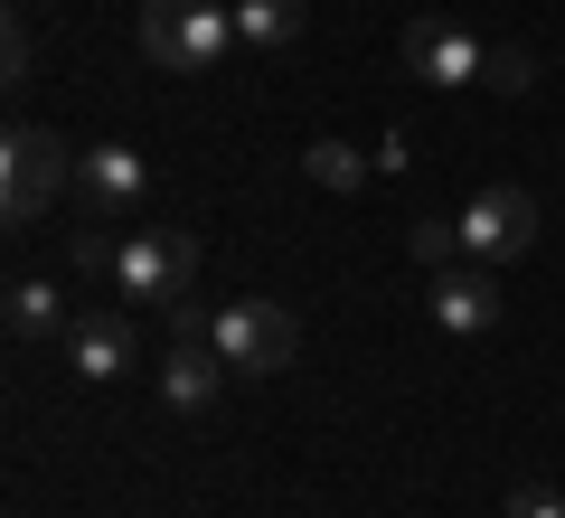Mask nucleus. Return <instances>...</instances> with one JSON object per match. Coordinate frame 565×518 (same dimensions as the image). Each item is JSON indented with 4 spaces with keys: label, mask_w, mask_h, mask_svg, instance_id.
Returning <instances> with one entry per match:
<instances>
[{
    "label": "nucleus",
    "mask_w": 565,
    "mask_h": 518,
    "mask_svg": "<svg viewBox=\"0 0 565 518\" xmlns=\"http://www.w3.org/2000/svg\"><path fill=\"white\" fill-rule=\"evenodd\" d=\"M236 47V0H141V57L170 76H217Z\"/></svg>",
    "instance_id": "nucleus-1"
},
{
    "label": "nucleus",
    "mask_w": 565,
    "mask_h": 518,
    "mask_svg": "<svg viewBox=\"0 0 565 518\" xmlns=\"http://www.w3.org/2000/svg\"><path fill=\"white\" fill-rule=\"evenodd\" d=\"M76 189V141H57L47 123H10V141H0V208L10 218H47V208Z\"/></svg>",
    "instance_id": "nucleus-2"
},
{
    "label": "nucleus",
    "mask_w": 565,
    "mask_h": 518,
    "mask_svg": "<svg viewBox=\"0 0 565 518\" xmlns=\"http://www.w3.org/2000/svg\"><path fill=\"white\" fill-rule=\"evenodd\" d=\"M114 283L122 302H161V311H180L189 283H199V236H180V226H132L114 255Z\"/></svg>",
    "instance_id": "nucleus-3"
},
{
    "label": "nucleus",
    "mask_w": 565,
    "mask_h": 518,
    "mask_svg": "<svg viewBox=\"0 0 565 518\" xmlns=\"http://www.w3.org/2000/svg\"><path fill=\"white\" fill-rule=\"evenodd\" d=\"M207 339H217V359L236 368V378H282L292 349H302V320L282 311V302H226Z\"/></svg>",
    "instance_id": "nucleus-4"
},
{
    "label": "nucleus",
    "mask_w": 565,
    "mask_h": 518,
    "mask_svg": "<svg viewBox=\"0 0 565 518\" xmlns=\"http://www.w3.org/2000/svg\"><path fill=\"white\" fill-rule=\"evenodd\" d=\"M527 245H537V199L509 189V180H490L481 199L462 208V255L471 264H519Z\"/></svg>",
    "instance_id": "nucleus-5"
},
{
    "label": "nucleus",
    "mask_w": 565,
    "mask_h": 518,
    "mask_svg": "<svg viewBox=\"0 0 565 518\" xmlns=\"http://www.w3.org/2000/svg\"><path fill=\"white\" fill-rule=\"evenodd\" d=\"M141 189H151V170H141L132 141H95V151H76V208H85V218H104V226L132 218Z\"/></svg>",
    "instance_id": "nucleus-6"
},
{
    "label": "nucleus",
    "mask_w": 565,
    "mask_h": 518,
    "mask_svg": "<svg viewBox=\"0 0 565 518\" xmlns=\"http://www.w3.org/2000/svg\"><path fill=\"white\" fill-rule=\"evenodd\" d=\"M405 66H415L424 85H481V66H490V47L471 39L462 20H405Z\"/></svg>",
    "instance_id": "nucleus-7"
},
{
    "label": "nucleus",
    "mask_w": 565,
    "mask_h": 518,
    "mask_svg": "<svg viewBox=\"0 0 565 518\" xmlns=\"http://www.w3.org/2000/svg\"><path fill=\"white\" fill-rule=\"evenodd\" d=\"M500 311H509L500 264H452V274H434V330L481 339V330H500Z\"/></svg>",
    "instance_id": "nucleus-8"
},
{
    "label": "nucleus",
    "mask_w": 565,
    "mask_h": 518,
    "mask_svg": "<svg viewBox=\"0 0 565 518\" xmlns=\"http://www.w3.org/2000/svg\"><path fill=\"white\" fill-rule=\"evenodd\" d=\"M66 368L76 378H122L132 368V320H114V311H85V320H66Z\"/></svg>",
    "instance_id": "nucleus-9"
},
{
    "label": "nucleus",
    "mask_w": 565,
    "mask_h": 518,
    "mask_svg": "<svg viewBox=\"0 0 565 518\" xmlns=\"http://www.w3.org/2000/svg\"><path fill=\"white\" fill-rule=\"evenodd\" d=\"M217 387H226L217 339H170V359H161V397L180 405V415H199V405H217Z\"/></svg>",
    "instance_id": "nucleus-10"
},
{
    "label": "nucleus",
    "mask_w": 565,
    "mask_h": 518,
    "mask_svg": "<svg viewBox=\"0 0 565 518\" xmlns=\"http://www.w3.org/2000/svg\"><path fill=\"white\" fill-rule=\"evenodd\" d=\"M236 39L255 57H282V47L302 39V0H236Z\"/></svg>",
    "instance_id": "nucleus-11"
},
{
    "label": "nucleus",
    "mask_w": 565,
    "mask_h": 518,
    "mask_svg": "<svg viewBox=\"0 0 565 518\" xmlns=\"http://www.w3.org/2000/svg\"><path fill=\"white\" fill-rule=\"evenodd\" d=\"M405 255H415L424 274H452V264H471V255H462V218H415Z\"/></svg>",
    "instance_id": "nucleus-12"
},
{
    "label": "nucleus",
    "mask_w": 565,
    "mask_h": 518,
    "mask_svg": "<svg viewBox=\"0 0 565 518\" xmlns=\"http://www.w3.org/2000/svg\"><path fill=\"white\" fill-rule=\"evenodd\" d=\"M57 330V283H10V339H47Z\"/></svg>",
    "instance_id": "nucleus-13"
},
{
    "label": "nucleus",
    "mask_w": 565,
    "mask_h": 518,
    "mask_svg": "<svg viewBox=\"0 0 565 518\" xmlns=\"http://www.w3.org/2000/svg\"><path fill=\"white\" fill-rule=\"evenodd\" d=\"M302 170H311L321 189H359V180H367V151H359V141H311Z\"/></svg>",
    "instance_id": "nucleus-14"
},
{
    "label": "nucleus",
    "mask_w": 565,
    "mask_h": 518,
    "mask_svg": "<svg viewBox=\"0 0 565 518\" xmlns=\"http://www.w3.org/2000/svg\"><path fill=\"white\" fill-rule=\"evenodd\" d=\"M481 85H490V95H527V85H537V57H527V47H490Z\"/></svg>",
    "instance_id": "nucleus-15"
},
{
    "label": "nucleus",
    "mask_w": 565,
    "mask_h": 518,
    "mask_svg": "<svg viewBox=\"0 0 565 518\" xmlns=\"http://www.w3.org/2000/svg\"><path fill=\"white\" fill-rule=\"evenodd\" d=\"M114 255H122V245L104 236V218H85L76 236H66V264H76V274H114Z\"/></svg>",
    "instance_id": "nucleus-16"
},
{
    "label": "nucleus",
    "mask_w": 565,
    "mask_h": 518,
    "mask_svg": "<svg viewBox=\"0 0 565 518\" xmlns=\"http://www.w3.org/2000/svg\"><path fill=\"white\" fill-rule=\"evenodd\" d=\"M509 518H565V490H546V480H519V490H509Z\"/></svg>",
    "instance_id": "nucleus-17"
}]
</instances>
